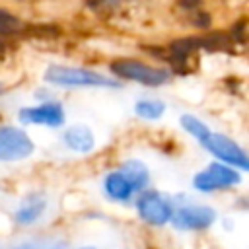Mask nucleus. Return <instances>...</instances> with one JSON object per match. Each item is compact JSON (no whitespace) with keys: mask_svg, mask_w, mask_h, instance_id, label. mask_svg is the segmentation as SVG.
I'll return each mask as SVG.
<instances>
[{"mask_svg":"<svg viewBox=\"0 0 249 249\" xmlns=\"http://www.w3.org/2000/svg\"><path fill=\"white\" fill-rule=\"evenodd\" d=\"M173 200H175V208L169 228L179 233H204L212 230L220 220L218 210L212 204L185 196H173Z\"/></svg>","mask_w":249,"mask_h":249,"instance_id":"f257e3e1","label":"nucleus"},{"mask_svg":"<svg viewBox=\"0 0 249 249\" xmlns=\"http://www.w3.org/2000/svg\"><path fill=\"white\" fill-rule=\"evenodd\" d=\"M43 80L56 88H107L119 89L123 84L117 78L101 74L84 66H68V64H51L43 72Z\"/></svg>","mask_w":249,"mask_h":249,"instance_id":"f03ea898","label":"nucleus"},{"mask_svg":"<svg viewBox=\"0 0 249 249\" xmlns=\"http://www.w3.org/2000/svg\"><path fill=\"white\" fill-rule=\"evenodd\" d=\"M136 218L150 230H163L169 226L171 216H173V208H175V200L171 195L148 187L144 191H140L132 204Z\"/></svg>","mask_w":249,"mask_h":249,"instance_id":"7ed1b4c3","label":"nucleus"},{"mask_svg":"<svg viewBox=\"0 0 249 249\" xmlns=\"http://www.w3.org/2000/svg\"><path fill=\"white\" fill-rule=\"evenodd\" d=\"M239 185H243V173L231 165H226L222 161H210L202 169H198L193 179L191 187L198 195H216V193H226L233 191Z\"/></svg>","mask_w":249,"mask_h":249,"instance_id":"20e7f679","label":"nucleus"},{"mask_svg":"<svg viewBox=\"0 0 249 249\" xmlns=\"http://www.w3.org/2000/svg\"><path fill=\"white\" fill-rule=\"evenodd\" d=\"M111 74L117 80H128L146 88H161L171 82V70L154 66L136 58H117L111 62Z\"/></svg>","mask_w":249,"mask_h":249,"instance_id":"39448f33","label":"nucleus"},{"mask_svg":"<svg viewBox=\"0 0 249 249\" xmlns=\"http://www.w3.org/2000/svg\"><path fill=\"white\" fill-rule=\"evenodd\" d=\"M198 144L216 160L222 161L226 165H231L235 169H239L241 173L249 171V156L245 152V148L235 142L233 138H230L224 132H208L202 140H198Z\"/></svg>","mask_w":249,"mask_h":249,"instance_id":"423d86ee","label":"nucleus"},{"mask_svg":"<svg viewBox=\"0 0 249 249\" xmlns=\"http://www.w3.org/2000/svg\"><path fill=\"white\" fill-rule=\"evenodd\" d=\"M35 142L16 124H0V163H16L31 158Z\"/></svg>","mask_w":249,"mask_h":249,"instance_id":"0eeeda50","label":"nucleus"},{"mask_svg":"<svg viewBox=\"0 0 249 249\" xmlns=\"http://www.w3.org/2000/svg\"><path fill=\"white\" fill-rule=\"evenodd\" d=\"M19 124L25 126H45L60 128L66 123V111L58 101H41L37 105H25L18 111Z\"/></svg>","mask_w":249,"mask_h":249,"instance_id":"6e6552de","label":"nucleus"},{"mask_svg":"<svg viewBox=\"0 0 249 249\" xmlns=\"http://www.w3.org/2000/svg\"><path fill=\"white\" fill-rule=\"evenodd\" d=\"M49 210V196L43 191L25 193L12 210V222L18 228H33L37 226Z\"/></svg>","mask_w":249,"mask_h":249,"instance_id":"1a4fd4ad","label":"nucleus"},{"mask_svg":"<svg viewBox=\"0 0 249 249\" xmlns=\"http://www.w3.org/2000/svg\"><path fill=\"white\" fill-rule=\"evenodd\" d=\"M101 193L103 196L119 206H130L134 196L138 195L136 187L132 185V181L123 173L121 167H115L111 171H107L101 177Z\"/></svg>","mask_w":249,"mask_h":249,"instance_id":"9d476101","label":"nucleus"},{"mask_svg":"<svg viewBox=\"0 0 249 249\" xmlns=\"http://www.w3.org/2000/svg\"><path fill=\"white\" fill-rule=\"evenodd\" d=\"M60 140L74 154H89L95 148V134L84 123H76V124L66 126Z\"/></svg>","mask_w":249,"mask_h":249,"instance_id":"9b49d317","label":"nucleus"},{"mask_svg":"<svg viewBox=\"0 0 249 249\" xmlns=\"http://www.w3.org/2000/svg\"><path fill=\"white\" fill-rule=\"evenodd\" d=\"M119 167L123 169V173L132 181V185L136 187V191H144L150 187V181H152V175H150V169L148 165L138 160V158H128L124 161L119 163Z\"/></svg>","mask_w":249,"mask_h":249,"instance_id":"f8f14e48","label":"nucleus"},{"mask_svg":"<svg viewBox=\"0 0 249 249\" xmlns=\"http://www.w3.org/2000/svg\"><path fill=\"white\" fill-rule=\"evenodd\" d=\"M167 105L161 99H154V97H144L138 99L134 103V115L144 119V121H158L163 117Z\"/></svg>","mask_w":249,"mask_h":249,"instance_id":"ddd939ff","label":"nucleus"},{"mask_svg":"<svg viewBox=\"0 0 249 249\" xmlns=\"http://www.w3.org/2000/svg\"><path fill=\"white\" fill-rule=\"evenodd\" d=\"M179 124H181V128H183L187 134H191L196 142L202 140V138L210 132L208 124H206L202 119H198L196 115H191V113H183V115L179 117Z\"/></svg>","mask_w":249,"mask_h":249,"instance_id":"4468645a","label":"nucleus"},{"mask_svg":"<svg viewBox=\"0 0 249 249\" xmlns=\"http://www.w3.org/2000/svg\"><path fill=\"white\" fill-rule=\"evenodd\" d=\"M21 27H23V23L16 14L0 8V35H14V33L21 31Z\"/></svg>","mask_w":249,"mask_h":249,"instance_id":"2eb2a0df","label":"nucleus"},{"mask_svg":"<svg viewBox=\"0 0 249 249\" xmlns=\"http://www.w3.org/2000/svg\"><path fill=\"white\" fill-rule=\"evenodd\" d=\"M31 249H62L60 243H47V245H41V247H31Z\"/></svg>","mask_w":249,"mask_h":249,"instance_id":"dca6fc26","label":"nucleus"},{"mask_svg":"<svg viewBox=\"0 0 249 249\" xmlns=\"http://www.w3.org/2000/svg\"><path fill=\"white\" fill-rule=\"evenodd\" d=\"M76 249H97L95 245H78Z\"/></svg>","mask_w":249,"mask_h":249,"instance_id":"f3484780","label":"nucleus"},{"mask_svg":"<svg viewBox=\"0 0 249 249\" xmlns=\"http://www.w3.org/2000/svg\"><path fill=\"white\" fill-rule=\"evenodd\" d=\"M14 249H31V245H19V247H14Z\"/></svg>","mask_w":249,"mask_h":249,"instance_id":"a211bd4d","label":"nucleus"},{"mask_svg":"<svg viewBox=\"0 0 249 249\" xmlns=\"http://www.w3.org/2000/svg\"><path fill=\"white\" fill-rule=\"evenodd\" d=\"M2 91H4V89H2V86H0V95H2Z\"/></svg>","mask_w":249,"mask_h":249,"instance_id":"6ab92c4d","label":"nucleus"}]
</instances>
